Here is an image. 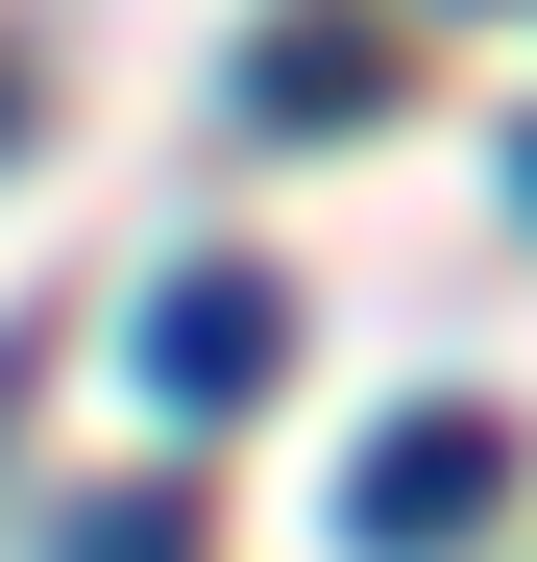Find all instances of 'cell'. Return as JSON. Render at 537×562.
<instances>
[{
  "label": "cell",
  "mask_w": 537,
  "mask_h": 562,
  "mask_svg": "<svg viewBox=\"0 0 537 562\" xmlns=\"http://www.w3.org/2000/svg\"><path fill=\"white\" fill-rule=\"evenodd\" d=\"M49 562H196V514H171V490H123V514H49Z\"/></svg>",
  "instance_id": "cell-3"
},
{
  "label": "cell",
  "mask_w": 537,
  "mask_h": 562,
  "mask_svg": "<svg viewBox=\"0 0 537 562\" xmlns=\"http://www.w3.org/2000/svg\"><path fill=\"white\" fill-rule=\"evenodd\" d=\"M268 367H294V294H268V269H171L147 294V392L171 416H244Z\"/></svg>",
  "instance_id": "cell-2"
},
{
  "label": "cell",
  "mask_w": 537,
  "mask_h": 562,
  "mask_svg": "<svg viewBox=\"0 0 537 562\" xmlns=\"http://www.w3.org/2000/svg\"><path fill=\"white\" fill-rule=\"evenodd\" d=\"M513 514V440H489V392H415L367 464H342V562H439V538H489Z\"/></svg>",
  "instance_id": "cell-1"
},
{
  "label": "cell",
  "mask_w": 537,
  "mask_h": 562,
  "mask_svg": "<svg viewBox=\"0 0 537 562\" xmlns=\"http://www.w3.org/2000/svg\"><path fill=\"white\" fill-rule=\"evenodd\" d=\"M513 171H537V147H513Z\"/></svg>",
  "instance_id": "cell-4"
}]
</instances>
